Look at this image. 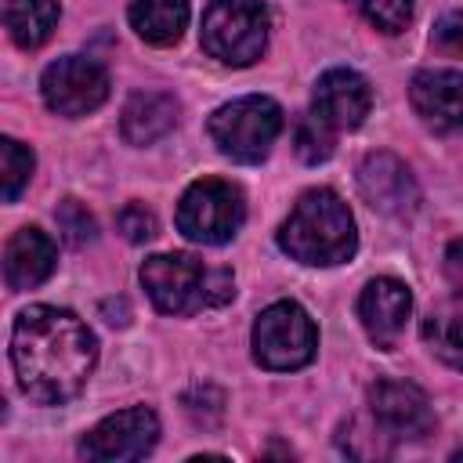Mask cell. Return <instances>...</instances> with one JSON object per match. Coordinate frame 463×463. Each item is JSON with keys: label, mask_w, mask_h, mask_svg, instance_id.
<instances>
[{"label": "cell", "mask_w": 463, "mask_h": 463, "mask_svg": "<svg viewBox=\"0 0 463 463\" xmlns=\"http://www.w3.org/2000/svg\"><path fill=\"white\" fill-rule=\"evenodd\" d=\"M130 25L152 47H170L188 25V0H130Z\"/></svg>", "instance_id": "obj_17"}, {"label": "cell", "mask_w": 463, "mask_h": 463, "mask_svg": "<svg viewBox=\"0 0 463 463\" xmlns=\"http://www.w3.org/2000/svg\"><path fill=\"white\" fill-rule=\"evenodd\" d=\"M268 47L260 0H210L203 11V51L224 65H253Z\"/></svg>", "instance_id": "obj_5"}, {"label": "cell", "mask_w": 463, "mask_h": 463, "mask_svg": "<svg viewBox=\"0 0 463 463\" xmlns=\"http://www.w3.org/2000/svg\"><path fill=\"white\" fill-rule=\"evenodd\" d=\"M51 271H54V242L40 228H18L7 239V250H4V279H7V286L14 293L18 289H33Z\"/></svg>", "instance_id": "obj_15"}, {"label": "cell", "mask_w": 463, "mask_h": 463, "mask_svg": "<svg viewBox=\"0 0 463 463\" xmlns=\"http://www.w3.org/2000/svg\"><path fill=\"white\" fill-rule=\"evenodd\" d=\"M445 275H449V282L463 293V239L449 242V250H445Z\"/></svg>", "instance_id": "obj_26"}, {"label": "cell", "mask_w": 463, "mask_h": 463, "mask_svg": "<svg viewBox=\"0 0 463 463\" xmlns=\"http://www.w3.org/2000/svg\"><path fill=\"white\" fill-rule=\"evenodd\" d=\"M33 177V152L25 145H18L14 137L0 141V181H4V199L14 203L18 192L29 184Z\"/></svg>", "instance_id": "obj_21"}, {"label": "cell", "mask_w": 463, "mask_h": 463, "mask_svg": "<svg viewBox=\"0 0 463 463\" xmlns=\"http://www.w3.org/2000/svg\"><path fill=\"white\" fill-rule=\"evenodd\" d=\"M159 441V420L152 409L134 405L123 412L105 416L98 427L87 430L80 441V452L98 463H119V459H141Z\"/></svg>", "instance_id": "obj_9"}, {"label": "cell", "mask_w": 463, "mask_h": 463, "mask_svg": "<svg viewBox=\"0 0 463 463\" xmlns=\"http://www.w3.org/2000/svg\"><path fill=\"white\" fill-rule=\"evenodd\" d=\"M40 94L58 116H87L109 98V72L80 54H65L51 61L40 76Z\"/></svg>", "instance_id": "obj_8"}, {"label": "cell", "mask_w": 463, "mask_h": 463, "mask_svg": "<svg viewBox=\"0 0 463 463\" xmlns=\"http://www.w3.org/2000/svg\"><path fill=\"white\" fill-rule=\"evenodd\" d=\"M373 109V90L369 80L358 76L354 69H329L315 83V112L333 127V130H354L365 123Z\"/></svg>", "instance_id": "obj_14"}, {"label": "cell", "mask_w": 463, "mask_h": 463, "mask_svg": "<svg viewBox=\"0 0 463 463\" xmlns=\"http://www.w3.org/2000/svg\"><path fill=\"white\" fill-rule=\"evenodd\" d=\"M333 127L311 109L307 116H300V123H297V130H293V148H297V156L304 159V163H326L329 156H333Z\"/></svg>", "instance_id": "obj_20"}, {"label": "cell", "mask_w": 463, "mask_h": 463, "mask_svg": "<svg viewBox=\"0 0 463 463\" xmlns=\"http://www.w3.org/2000/svg\"><path fill=\"white\" fill-rule=\"evenodd\" d=\"M177 123V101L163 90H137L127 105H123V137L130 145H152L163 134H170Z\"/></svg>", "instance_id": "obj_16"}, {"label": "cell", "mask_w": 463, "mask_h": 463, "mask_svg": "<svg viewBox=\"0 0 463 463\" xmlns=\"http://www.w3.org/2000/svg\"><path fill=\"white\" fill-rule=\"evenodd\" d=\"M141 286L166 315H195L203 307H221L235 297V279L228 268H203V260L188 253L148 257L141 264Z\"/></svg>", "instance_id": "obj_3"}, {"label": "cell", "mask_w": 463, "mask_h": 463, "mask_svg": "<svg viewBox=\"0 0 463 463\" xmlns=\"http://www.w3.org/2000/svg\"><path fill=\"white\" fill-rule=\"evenodd\" d=\"M409 101L416 116L438 130L452 134L463 127V72L456 69H423L409 83Z\"/></svg>", "instance_id": "obj_13"}, {"label": "cell", "mask_w": 463, "mask_h": 463, "mask_svg": "<svg viewBox=\"0 0 463 463\" xmlns=\"http://www.w3.org/2000/svg\"><path fill=\"white\" fill-rule=\"evenodd\" d=\"M282 130V109L264 94H246L221 105L210 116V137L221 156L235 163H260L268 159L275 137Z\"/></svg>", "instance_id": "obj_4"}, {"label": "cell", "mask_w": 463, "mask_h": 463, "mask_svg": "<svg viewBox=\"0 0 463 463\" xmlns=\"http://www.w3.org/2000/svg\"><path fill=\"white\" fill-rule=\"evenodd\" d=\"M279 246L300 264H315V268L344 264L358 250L354 217H351L347 203H340L336 192L311 188L297 199V206L282 221Z\"/></svg>", "instance_id": "obj_2"}, {"label": "cell", "mask_w": 463, "mask_h": 463, "mask_svg": "<svg viewBox=\"0 0 463 463\" xmlns=\"http://www.w3.org/2000/svg\"><path fill=\"white\" fill-rule=\"evenodd\" d=\"M242 221H246L242 188L221 177H203L188 184L177 203V232L203 246H221L235 239Z\"/></svg>", "instance_id": "obj_6"}, {"label": "cell", "mask_w": 463, "mask_h": 463, "mask_svg": "<svg viewBox=\"0 0 463 463\" xmlns=\"http://www.w3.org/2000/svg\"><path fill=\"white\" fill-rule=\"evenodd\" d=\"M434 47L445 54H463V11H449L441 14V22L434 25Z\"/></svg>", "instance_id": "obj_25"}, {"label": "cell", "mask_w": 463, "mask_h": 463, "mask_svg": "<svg viewBox=\"0 0 463 463\" xmlns=\"http://www.w3.org/2000/svg\"><path fill=\"white\" fill-rule=\"evenodd\" d=\"M409 315H412V293L405 282L387 279V275L365 282V289L358 297V318L376 347L391 351L402 340Z\"/></svg>", "instance_id": "obj_12"}, {"label": "cell", "mask_w": 463, "mask_h": 463, "mask_svg": "<svg viewBox=\"0 0 463 463\" xmlns=\"http://www.w3.org/2000/svg\"><path fill=\"white\" fill-rule=\"evenodd\" d=\"M369 416L391 441H420L434 430L427 394L405 380H380L369 387Z\"/></svg>", "instance_id": "obj_10"}, {"label": "cell", "mask_w": 463, "mask_h": 463, "mask_svg": "<svg viewBox=\"0 0 463 463\" xmlns=\"http://www.w3.org/2000/svg\"><path fill=\"white\" fill-rule=\"evenodd\" d=\"M58 0H7L4 7V25L11 33V40L22 51H33L40 43L51 40L54 25H58Z\"/></svg>", "instance_id": "obj_18"}, {"label": "cell", "mask_w": 463, "mask_h": 463, "mask_svg": "<svg viewBox=\"0 0 463 463\" xmlns=\"http://www.w3.org/2000/svg\"><path fill=\"white\" fill-rule=\"evenodd\" d=\"M119 232L130 239V242H148L156 235V213L145 206V203H127L116 217Z\"/></svg>", "instance_id": "obj_24"}, {"label": "cell", "mask_w": 463, "mask_h": 463, "mask_svg": "<svg viewBox=\"0 0 463 463\" xmlns=\"http://www.w3.org/2000/svg\"><path fill=\"white\" fill-rule=\"evenodd\" d=\"M423 340L445 365L463 369V300L430 311L423 322Z\"/></svg>", "instance_id": "obj_19"}, {"label": "cell", "mask_w": 463, "mask_h": 463, "mask_svg": "<svg viewBox=\"0 0 463 463\" xmlns=\"http://www.w3.org/2000/svg\"><path fill=\"white\" fill-rule=\"evenodd\" d=\"M318 329L297 300H279L264 307L253 322V358L271 373L304 369L315 358Z\"/></svg>", "instance_id": "obj_7"}, {"label": "cell", "mask_w": 463, "mask_h": 463, "mask_svg": "<svg viewBox=\"0 0 463 463\" xmlns=\"http://www.w3.org/2000/svg\"><path fill=\"white\" fill-rule=\"evenodd\" d=\"M98 362L94 333L65 307L33 304L14 318L11 329V365L18 387L40 402L58 405L83 391Z\"/></svg>", "instance_id": "obj_1"}, {"label": "cell", "mask_w": 463, "mask_h": 463, "mask_svg": "<svg viewBox=\"0 0 463 463\" xmlns=\"http://www.w3.org/2000/svg\"><path fill=\"white\" fill-rule=\"evenodd\" d=\"M351 4L383 33H402L412 18V0H351Z\"/></svg>", "instance_id": "obj_23"}, {"label": "cell", "mask_w": 463, "mask_h": 463, "mask_svg": "<svg viewBox=\"0 0 463 463\" xmlns=\"http://www.w3.org/2000/svg\"><path fill=\"white\" fill-rule=\"evenodd\" d=\"M54 217H58V228H61V235H65L69 246H87V242H94L98 224H94V217L87 213V206H80L76 199H61L58 210H54Z\"/></svg>", "instance_id": "obj_22"}, {"label": "cell", "mask_w": 463, "mask_h": 463, "mask_svg": "<svg viewBox=\"0 0 463 463\" xmlns=\"http://www.w3.org/2000/svg\"><path fill=\"white\" fill-rule=\"evenodd\" d=\"M358 188L365 203L387 217H409L420 206V184L409 166L391 152H369L358 166Z\"/></svg>", "instance_id": "obj_11"}]
</instances>
